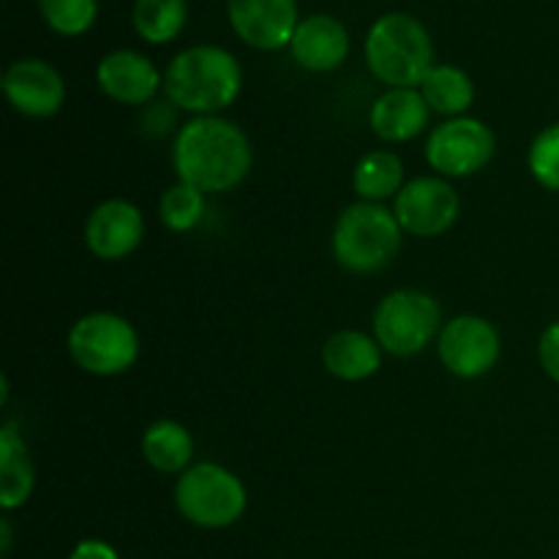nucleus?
Here are the masks:
<instances>
[{"label":"nucleus","mask_w":559,"mask_h":559,"mask_svg":"<svg viewBox=\"0 0 559 559\" xmlns=\"http://www.w3.org/2000/svg\"><path fill=\"white\" fill-rule=\"evenodd\" d=\"M0 535H3V557H9V549H11V524H9V519H3V522H0Z\"/></svg>","instance_id":"28"},{"label":"nucleus","mask_w":559,"mask_h":559,"mask_svg":"<svg viewBox=\"0 0 559 559\" xmlns=\"http://www.w3.org/2000/svg\"><path fill=\"white\" fill-rule=\"evenodd\" d=\"M38 14L58 36H85L98 16V0H36Z\"/></svg>","instance_id":"24"},{"label":"nucleus","mask_w":559,"mask_h":559,"mask_svg":"<svg viewBox=\"0 0 559 559\" xmlns=\"http://www.w3.org/2000/svg\"><path fill=\"white\" fill-rule=\"evenodd\" d=\"M235 36L262 52L289 47L300 25L298 0H227Z\"/></svg>","instance_id":"12"},{"label":"nucleus","mask_w":559,"mask_h":559,"mask_svg":"<svg viewBox=\"0 0 559 559\" xmlns=\"http://www.w3.org/2000/svg\"><path fill=\"white\" fill-rule=\"evenodd\" d=\"M289 55L300 69L311 71V74L336 71L349 55V31L336 16L311 14L300 20L293 41H289Z\"/></svg>","instance_id":"15"},{"label":"nucleus","mask_w":559,"mask_h":559,"mask_svg":"<svg viewBox=\"0 0 559 559\" xmlns=\"http://www.w3.org/2000/svg\"><path fill=\"white\" fill-rule=\"evenodd\" d=\"M497 136L484 120L451 118L426 140V162L442 178H469L495 158Z\"/></svg>","instance_id":"8"},{"label":"nucleus","mask_w":559,"mask_h":559,"mask_svg":"<svg viewBox=\"0 0 559 559\" xmlns=\"http://www.w3.org/2000/svg\"><path fill=\"white\" fill-rule=\"evenodd\" d=\"M322 366L342 382H364L382 366V347L371 333L338 331L322 344Z\"/></svg>","instance_id":"17"},{"label":"nucleus","mask_w":559,"mask_h":559,"mask_svg":"<svg viewBox=\"0 0 559 559\" xmlns=\"http://www.w3.org/2000/svg\"><path fill=\"white\" fill-rule=\"evenodd\" d=\"M186 20H189L186 0H134L131 9V25L136 36L156 47L175 41L183 33Z\"/></svg>","instance_id":"22"},{"label":"nucleus","mask_w":559,"mask_h":559,"mask_svg":"<svg viewBox=\"0 0 559 559\" xmlns=\"http://www.w3.org/2000/svg\"><path fill=\"white\" fill-rule=\"evenodd\" d=\"M96 85L109 102L123 107H142L151 104L158 87H164V76L153 66L147 55L136 49H112L96 66Z\"/></svg>","instance_id":"14"},{"label":"nucleus","mask_w":559,"mask_h":559,"mask_svg":"<svg viewBox=\"0 0 559 559\" xmlns=\"http://www.w3.org/2000/svg\"><path fill=\"white\" fill-rule=\"evenodd\" d=\"M459 213L462 200L456 189L437 175L409 180L393 200V216L415 238H440L459 222Z\"/></svg>","instance_id":"9"},{"label":"nucleus","mask_w":559,"mask_h":559,"mask_svg":"<svg viewBox=\"0 0 559 559\" xmlns=\"http://www.w3.org/2000/svg\"><path fill=\"white\" fill-rule=\"evenodd\" d=\"M538 360L551 382L559 385V320L551 322L538 338Z\"/></svg>","instance_id":"26"},{"label":"nucleus","mask_w":559,"mask_h":559,"mask_svg":"<svg viewBox=\"0 0 559 559\" xmlns=\"http://www.w3.org/2000/svg\"><path fill=\"white\" fill-rule=\"evenodd\" d=\"M145 238V218L142 211L129 200L98 202L85 222V246L93 257L104 262L126 260L140 249Z\"/></svg>","instance_id":"13"},{"label":"nucleus","mask_w":559,"mask_h":559,"mask_svg":"<svg viewBox=\"0 0 559 559\" xmlns=\"http://www.w3.org/2000/svg\"><path fill=\"white\" fill-rule=\"evenodd\" d=\"M402 224L380 202H353L344 207L333 227V257L338 265L358 276L380 273L402 249Z\"/></svg>","instance_id":"4"},{"label":"nucleus","mask_w":559,"mask_h":559,"mask_svg":"<svg viewBox=\"0 0 559 559\" xmlns=\"http://www.w3.org/2000/svg\"><path fill=\"white\" fill-rule=\"evenodd\" d=\"M251 142L246 131L222 115L191 118L175 134L173 167L178 180L202 194H224L238 189L251 173Z\"/></svg>","instance_id":"1"},{"label":"nucleus","mask_w":559,"mask_h":559,"mask_svg":"<svg viewBox=\"0 0 559 559\" xmlns=\"http://www.w3.org/2000/svg\"><path fill=\"white\" fill-rule=\"evenodd\" d=\"M142 456L156 473L180 475L194 464V437L178 420H156L142 435Z\"/></svg>","instance_id":"19"},{"label":"nucleus","mask_w":559,"mask_h":559,"mask_svg":"<svg viewBox=\"0 0 559 559\" xmlns=\"http://www.w3.org/2000/svg\"><path fill=\"white\" fill-rule=\"evenodd\" d=\"M431 109L418 87H388L371 104L369 126L382 142H409L429 126Z\"/></svg>","instance_id":"16"},{"label":"nucleus","mask_w":559,"mask_h":559,"mask_svg":"<svg viewBox=\"0 0 559 559\" xmlns=\"http://www.w3.org/2000/svg\"><path fill=\"white\" fill-rule=\"evenodd\" d=\"M202 216H205V194L200 189L183 180L164 189L158 200V218L169 233H189L202 222Z\"/></svg>","instance_id":"23"},{"label":"nucleus","mask_w":559,"mask_h":559,"mask_svg":"<svg viewBox=\"0 0 559 559\" xmlns=\"http://www.w3.org/2000/svg\"><path fill=\"white\" fill-rule=\"evenodd\" d=\"M366 66L388 87H420L435 69V44L420 20L404 11L382 14L366 33Z\"/></svg>","instance_id":"3"},{"label":"nucleus","mask_w":559,"mask_h":559,"mask_svg":"<svg viewBox=\"0 0 559 559\" xmlns=\"http://www.w3.org/2000/svg\"><path fill=\"white\" fill-rule=\"evenodd\" d=\"M353 189L364 202L396 200L404 189V164L393 151H369L353 173Z\"/></svg>","instance_id":"21"},{"label":"nucleus","mask_w":559,"mask_h":559,"mask_svg":"<svg viewBox=\"0 0 559 559\" xmlns=\"http://www.w3.org/2000/svg\"><path fill=\"white\" fill-rule=\"evenodd\" d=\"M442 366L459 380H478L489 374L502 353V338L489 320L462 314L445 322L437 338Z\"/></svg>","instance_id":"10"},{"label":"nucleus","mask_w":559,"mask_h":559,"mask_svg":"<svg viewBox=\"0 0 559 559\" xmlns=\"http://www.w3.org/2000/svg\"><path fill=\"white\" fill-rule=\"evenodd\" d=\"M71 360L93 377L126 374L140 358V336L126 317L91 311L71 325L66 338Z\"/></svg>","instance_id":"7"},{"label":"nucleus","mask_w":559,"mask_h":559,"mask_svg":"<svg viewBox=\"0 0 559 559\" xmlns=\"http://www.w3.org/2000/svg\"><path fill=\"white\" fill-rule=\"evenodd\" d=\"M36 486V473L14 424L0 426V508L16 511L25 506Z\"/></svg>","instance_id":"18"},{"label":"nucleus","mask_w":559,"mask_h":559,"mask_svg":"<svg viewBox=\"0 0 559 559\" xmlns=\"http://www.w3.org/2000/svg\"><path fill=\"white\" fill-rule=\"evenodd\" d=\"M527 167L535 183L559 194V123L538 131L527 153Z\"/></svg>","instance_id":"25"},{"label":"nucleus","mask_w":559,"mask_h":559,"mask_svg":"<svg viewBox=\"0 0 559 559\" xmlns=\"http://www.w3.org/2000/svg\"><path fill=\"white\" fill-rule=\"evenodd\" d=\"M420 96L431 112L442 118H462L475 102V82L464 69L451 63H435V69L420 82Z\"/></svg>","instance_id":"20"},{"label":"nucleus","mask_w":559,"mask_h":559,"mask_svg":"<svg viewBox=\"0 0 559 559\" xmlns=\"http://www.w3.org/2000/svg\"><path fill=\"white\" fill-rule=\"evenodd\" d=\"M66 559H120L118 551H115L112 544L98 538H85L71 549V555Z\"/></svg>","instance_id":"27"},{"label":"nucleus","mask_w":559,"mask_h":559,"mask_svg":"<svg viewBox=\"0 0 559 559\" xmlns=\"http://www.w3.org/2000/svg\"><path fill=\"white\" fill-rule=\"evenodd\" d=\"M442 309L435 295L424 289H393L377 304L371 331L377 344L393 358L420 355L440 338Z\"/></svg>","instance_id":"6"},{"label":"nucleus","mask_w":559,"mask_h":559,"mask_svg":"<svg viewBox=\"0 0 559 559\" xmlns=\"http://www.w3.org/2000/svg\"><path fill=\"white\" fill-rule=\"evenodd\" d=\"M243 87V71L229 49L197 44L169 60L164 71V93L169 102L194 118L218 115L233 107Z\"/></svg>","instance_id":"2"},{"label":"nucleus","mask_w":559,"mask_h":559,"mask_svg":"<svg viewBox=\"0 0 559 559\" xmlns=\"http://www.w3.org/2000/svg\"><path fill=\"white\" fill-rule=\"evenodd\" d=\"M249 491L233 469L216 462H197L175 484V508L200 530H227L240 522Z\"/></svg>","instance_id":"5"},{"label":"nucleus","mask_w":559,"mask_h":559,"mask_svg":"<svg viewBox=\"0 0 559 559\" xmlns=\"http://www.w3.org/2000/svg\"><path fill=\"white\" fill-rule=\"evenodd\" d=\"M3 96L14 112L33 120L58 115L66 104V80L41 58H20L3 71Z\"/></svg>","instance_id":"11"}]
</instances>
